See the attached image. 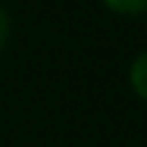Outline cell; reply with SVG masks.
Segmentation results:
<instances>
[{
	"mask_svg": "<svg viewBox=\"0 0 147 147\" xmlns=\"http://www.w3.org/2000/svg\"><path fill=\"white\" fill-rule=\"evenodd\" d=\"M129 80H132V88L140 98L147 101V52L140 54L134 62H132V70H129Z\"/></svg>",
	"mask_w": 147,
	"mask_h": 147,
	"instance_id": "1",
	"label": "cell"
},
{
	"mask_svg": "<svg viewBox=\"0 0 147 147\" xmlns=\"http://www.w3.org/2000/svg\"><path fill=\"white\" fill-rule=\"evenodd\" d=\"M116 13H142L147 10V0H103Z\"/></svg>",
	"mask_w": 147,
	"mask_h": 147,
	"instance_id": "2",
	"label": "cell"
},
{
	"mask_svg": "<svg viewBox=\"0 0 147 147\" xmlns=\"http://www.w3.org/2000/svg\"><path fill=\"white\" fill-rule=\"evenodd\" d=\"M8 31H10V23H8L5 10L0 8V52H3V47H5V41H8Z\"/></svg>",
	"mask_w": 147,
	"mask_h": 147,
	"instance_id": "3",
	"label": "cell"
}]
</instances>
